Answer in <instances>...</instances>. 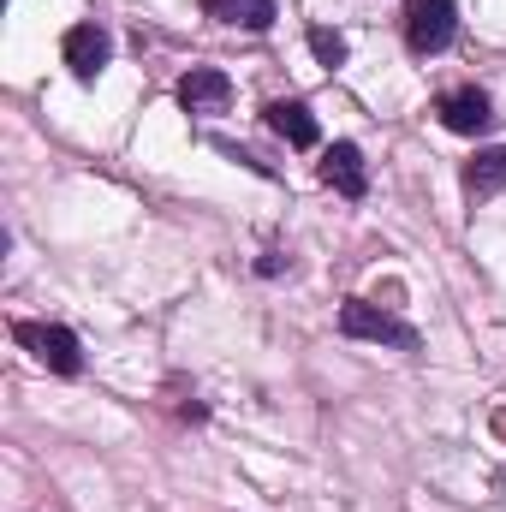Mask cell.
Listing matches in <instances>:
<instances>
[{
	"label": "cell",
	"mask_w": 506,
	"mask_h": 512,
	"mask_svg": "<svg viewBox=\"0 0 506 512\" xmlns=\"http://www.w3.org/2000/svg\"><path fill=\"white\" fill-rule=\"evenodd\" d=\"M12 340L54 376H78L84 370V352H78V334L60 328V322H12Z\"/></svg>",
	"instance_id": "6da1fadb"
},
{
	"label": "cell",
	"mask_w": 506,
	"mask_h": 512,
	"mask_svg": "<svg viewBox=\"0 0 506 512\" xmlns=\"http://www.w3.org/2000/svg\"><path fill=\"white\" fill-rule=\"evenodd\" d=\"M340 334H352V340H381V346H399V352H417V346H423V334H417L411 322H399L393 310H381L370 298L340 304Z\"/></svg>",
	"instance_id": "7a4b0ae2"
},
{
	"label": "cell",
	"mask_w": 506,
	"mask_h": 512,
	"mask_svg": "<svg viewBox=\"0 0 506 512\" xmlns=\"http://www.w3.org/2000/svg\"><path fill=\"white\" fill-rule=\"evenodd\" d=\"M453 36H459V6L453 0H411L405 6V48L417 60L453 48Z\"/></svg>",
	"instance_id": "3957f363"
},
{
	"label": "cell",
	"mask_w": 506,
	"mask_h": 512,
	"mask_svg": "<svg viewBox=\"0 0 506 512\" xmlns=\"http://www.w3.org/2000/svg\"><path fill=\"white\" fill-rule=\"evenodd\" d=\"M435 114H441V126L459 131V137H483V131H495V102H489L477 84L447 90V96L435 102Z\"/></svg>",
	"instance_id": "277c9868"
},
{
	"label": "cell",
	"mask_w": 506,
	"mask_h": 512,
	"mask_svg": "<svg viewBox=\"0 0 506 512\" xmlns=\"http://www.w3.org/2000/svg\"><path fill=\"white\" fill-rule=\"evenodd\" d=\"M60 54H66V66H72V78H78V84H96V78H102V66H108V54H114V42H108V30H102V24H72V30H66V42H60Z\"/></svg>",
	"instance_id": "5b68a950"
},
{
	"label": "cell",
	"mask_w": 506,
	"mask_h": 512,
	"mask_svg": "<svg viewBox=\"0 0 506 512\" xmlns=\"http://www.w3.org/2000/svg\"><path fill=\"white\" fill-rule=\"evenodd\" d=\"M227 102H233V78H227V72L191 66V72L179 78V108H185V114H227Z\"/></svg>",
	"instance_id": "8992f818"
},
{
	"label": "cell",
	"mask_w": 506,
	"mask_h": 512,
	"mask_svg": "<svg viewBox=\"0 0 506 512\" xmlns=\"http://www.w3.org/2000/svg\"><path fill=\"white\" fill-rule=\"evenodd\" d=\"M322 185H334L340 197H364V191H370L364 149H358V143H334V149H322Z\"/></svg>",
	"instance_id": "52a82bcc"
},
{
	"label": "cell",
	"mask_w": 506,
	"mask_h": 512,
	"mask_svg": "<svg viewBox=\"0 0 506 512\" xmlns=\"http://www.w3.org/2000/svg\"><path fill=\"white\" fill-rule=\"evenodd\" d=\"M262 120H268L274 137H286L292 149H316V143H322V126H316V114H310L304 102H268Z\"/></svg>",
	"instance_id": "ba28073f"
},
{
	"label": "cell",
	"mask_w": 506,
	"mask_h": 512,
	"mask_svg": "<svg viewBox=\"0 0 506 512\" xmlns=\"http://www.w3.org/2000/svg\"><path fill=\"white\" fill-rule=\"evenodd\" d=\"M495 191H506V143L501 149H477V155L465 161V197L483 203V197H495Z\"/></svg>",
	"instance_id": "9c48e42d"
},
{
	"label": "cell",
	"mask_w": 506,
	"mask_h": 512,
	"mask_svg": "<svg viewBox=\"0 0 506 512\" xmlns=\"http://www.w3.org/2000/svg\"><path fill=\"white\" fill-rule=\"evenodd\" d=\"M203 12L215 24H239V30H268L274 24V0H203Z\"/></svg>",
	"instance_id": "30bf717a"
},
{
	"label": "cell",
	"mask_w": 506,
	"mask_h": 512,
	"mask_svg": "<svg viewBox=\"0 0 506 512\" xmlns=\"http://www.w3.org/2000/svg\"><path fill=\"white\" fill-rule=\"evenodd\" d=\"M310 54L334 72V66H346V36H340V30H328V24H310Z\"/></svg>",
	"instance_id": "8fae6325"
},
{
	"label": "cell",
	"mask_w": 506,
	"mask_h": 512,
	"mask_svg": "<svg viewBox=\"0 0 506 512\" xmlns=\"http://www.w3.org/2000/svg\"><path fill=\"white\" fill-rule=\"evenodd\" d=\"M495 423H501V435H506V411H501V417H495Z\"/></svg>",
	"instance_id": "7c38bea8"
}]
</instances>
